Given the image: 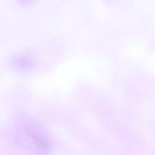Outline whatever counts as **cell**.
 <instances>
[{
  "label": "cell",
  "mask_w": 155,
  "mask_h": 155,
  "mask_svg": "<svg viewBox=\"0 0 155 155\" xmlns=\"http://www.w3.org/2000/svg\"><path fill=\"white\" fill-rule=\"evenodd\" d=\"M28 133L31 138L32 141H34V145L37 148L42 151H47L49 149V144L48 141L43 137L42 135L37 130L33 128H29L28 130Z\"/></svg>",
  "instance_id": "cell-1"
},
{
  "label": "cell",
  "mask_w": 155,
  "mask_h": 155,
  "mask_svg": "<svg viewBox=\"0 0 155 155\" xmlns=\"http://www.w3.org/2000/svg\"><path fill=\"white\" fill-rule=\"evenodd\" d=\"M20 1H21V2H29L30 1H31V0H20Z\"/></svg>",
  "instance_id": "cell-3"
},
{
  "label": "cell",
  "mask_w": 155,
  "mask_h": 155,
  "mask_svg": "<svg viewBox=\"0 0 155 155\" xmlns=\"http://www.w3.org/2000/svg\"><path fill=\"white\" fill-rule=\"evenodd\" d=\"M30 63V60L28 58H22L19 61V65H20L21 67H23L24 66H27V65Z\"/></svg>",
  "instance_id": "cell-2"
}]
</instances>
